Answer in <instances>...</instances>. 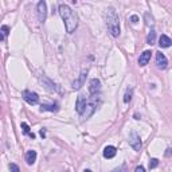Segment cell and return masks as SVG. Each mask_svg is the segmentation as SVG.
<instances>
[{
  "mask_svg": "<svg viewBox=\"0 0 172 172\" xmlns=\"http://www.w3.org/2000/svg\"><path fill=\"white\" fill-rule=\"evenodd\" d=\"M58 11H59V15H61L62 20H63V23H65L66 31H67L69 34L74 32L75 28H77V26H78V18H77L75 12H74L67 4H63V3L59 4Z\"/></svg>",
  "mask_w": 172,
  "mask_h": 172,
  "instance_id": "cell-1",
  "label": "cell"
},
{
  "mask_svg": "<svg viewBox=\"0 0 172 172\" xmlns=\"http://www.w3.org/2000/svg\"><path fill=\"white\" fill-rule=\"evenodd\" d=\"M106 26L112 36L117 38L120 35V19L113 8H109L106 12Z\"/></svg>",
  "mask_w": 172,
  "mask_h": 172,
  "instance_id": "cell-2",
  "label": "cell"
},
{
  "mask_svg": "<svg viewBox=\"0 0 172 172\" xmlns=\"http://www.w3.org/2000/svg\"><path fill=\"white\" fill-rule=\"evenodd\" d=\"M96 97H97V96H93V97H91L90 101H88V105H86L85 112L82 113V118H88V117H90L91 114H93L94 112H96V109H97Z\"/></svg>",
  "mask_w": 172,
  "mask_h": 172,
  "instance_id": "cell-3",
  "label": "cell"
},
{
  "mask_svg": "<svg viewBox=\"0 0 172 172\" xmlns=\"http://www.w3.org/2000/svg\"><path fill=\"white\" fill-rule=\"evenodd\" d=\"M23 98L27 104L30 105H36L39 102V96L34 91H30V90H24L23 91Z\"/></svg>",
  "mask_w": 172,
  "mask_h": 172,
  "instance_id": "cell-4",
  "label": "cell"
},
{
  "mask_svg": "<svg viewBox=\"0 0 172 172\" xmlns=\"http://www.w3.org/2000/svg\"><path fill=\"white\" fill-rule=\"evenodd\" d=\"M129 145L134 151H140V148H141V139H140V136L136 132H132L131 136H129Z\"/></svg>",
  "mask_w": 172,
  "mask_h": 172,
  "instance_id": "cell-5",
  "label": "cell"
},
{
  "mask_svg": "<svg viewBox=\"0 0 172 172\" xmlns=\"http://www.w3.org/2000/svg\"><path fill=\"white\" fill-rule=\"evenodd\" d=\"M100 90H101V82H100V79L93 78L89 82V93L91 96H97L100 93Z\"/></svg>",
  "mask_w": 172,
  "mask_h": 172,
  "instance_id": "cell-6",
  "label": "cell"
},
{
  "mask_svg": "<svg viewBox=\"0 0 172 172\" xmlns=\"http://www.w3.org/2000/svg\"><path fill=\"white\" fill-rule=\"evenodd\" d=\"M46 16H47V5L45 2H39L38 3V19L39 22L43 23L46 20Z\"/></svg>",
  "mask_w": 172,
  "mask_h": 172,
  "instance_id": "cell-7",
  "label": "cell"
},
{
  "mask_svg": "<svg viewBox=\"0 0 172 172\" xmlns=\"http://www.w3.org/2000/svg\"><path fill=\"white\" fill-rule=\"evenodd\" d=\"M156 66L159 69H161V70L168 66L167 58H165V55L161 53V51H157V53H156Z\"/></svg>",
  "mask_w": 172,
  "mask_h": 172,
  "instance_id": "cell-8",
  "label": "cell"
},
{
  "mask_svg": "<svg viewBox=\"0 0 172 172\" xmlns=\"http://www.w3.org/2000/svg\"><path fill=\"white\" fill-rule=\"evenodd\" d=\"M86 105H88V100H86L84 96H79L78 98H77V102H75V110L78 112L81 116H82V113L85 112Z\"/></svg>",
  "mask_w": 172,
  "mask_h": 172,
  "instance_id": "cell-9",
  "label": "cell"
},
{
  "mask_svg": "<svg viewBox=\"0 0 172 172\" xmlns=\"http://www.w3.org/2000/svg\"><path fill=\"white\" fill-rule=\"evenodd\" d=\"M151 55H152V53L149 50H147V51H144V53L140 55V58H139V65L140 66H145V65H148V62L151 61Z\"/></svg>",
  "mask_w": 172,
  "mask_h": 172,
  "instance_id": "cell-10",
  "label": "cell"
},
{
  "mask_svg": "<svg viewBox=\"0 0 172 172\" xmlns=\"http://www.w3.org/2000/svg\"><path fill=\"white\" fill-rule=\"evenodd\" d=\"M117 153V149L113 147V145H108V147H105L104 149V157H106V159H112V157H114Z\"/></svg>",
  "mask_w": 172,
  "mask_h": 172,
  "instance_id": "cell-11",
  "label": "cell"
},
{
  "mask_svg": "<svg viewBox=\"0 0 172 172\" xmlns=\"http://www.w3.org/2000/svg\"><path fill=\"white\" fill-rule=\"evenodd\" d=\"M159 45H160V47L167 48V47H170V46L172 45V41H171L170 36L161 35V36H160V39H159Z\"/></svg>",
  "mask_w": 172,
  "mask_h": 172,
  "instance_id": "cell-12",
  "label": "cell"
},
{
  "mask_svg": "<svg viewBox=\"0 0 172 172\" xmlns=\"http://www.w3.org/2000/svg\"><path fill=\"white\" fill-rule=\"evenodd\" d=\"M86 74H88V71H82L81 75H79V78L77 79V81L73 82V89H79L82 85H84L85 78H86Z\"/></svg>",
  "mask_w": 172,
  "mask_h": 172,
  "instance_id": "cell-13",
  "label": "cell"
},
{
  "mask_svg": "<svg viewBox=\"0 0 172 172\" xmlns=\"http://www.w3.org/2000/svg\"><path fill=\"white\" fill-rule=\"evenodd\" d=\"M26 161L28 165H32L36 161V152L35 151H28L26 153Z\"/></svg>",
  "mask_w": 172,
  "mask_h": 172,
  "instance_id": "cell-14",
  "label": "cell"
},
{
  "mask_svg": "<svg viewBox=\"0 0 172 172\" xmlns=\"http://www.w3.org/2000/svg\"><path fill=\"white\" fill-rule=\"evenodd\" d=\"M41 110L45 112V110H48V112H58L59 110V105L58 104H42L41 105Z\"/></svg>",
  "mask_w": 172,
  "mask_h": 172,
  "instance_id": "cell-15",
  "label": "cell"
},
{
  "mask_svg": "<svg viewBox=\"0 0 172 172\" xmlns=\"http://www.w3.org/2000/svg\"><path fill=\"white\" fill-rule=\"evenodd\" d=\"M155 42H156V32H155L153 30L151 31L149 34H148V38H147V43L149 46H152V45H155Z\"/></svg>",
  "mask_w": 172,
  "mask_h": 172,
  "instance_id": "cell-16",
  "label": "cell"
},
{
  "mask_svg": "<svg viewBox=\"0 0 172 172\" xmlns=\"http://www.w3.org/2000/svg\"><path fill=\"white\" fill-rule=\"evenodd\" d=\"M132 96H133V89L129 88L127 90V93H125V96H124V102H127L128 104V102L132 100Z\"/></svg>",
  "mask_w": 172,
  "mask_h": 172,
  "instance_id": "cell-17",
  "label": "cell"
},
{
  "mask_svg": "<svg viewBox=\"0 0 172 172\" xmlns=\"http://www.w3.org/2000/svg\"><path fill=\"white\" fill-rule=\"evenodd\" d=\"M8 31H10L8 26H3V27H2V36H0V39H2V41H4L5 36L8 35Z\"/></svg>",
  "mask_w": 172,
  "mask_h": 172,
  "instance_id": "cell-18",
  "label": "cell"
},
{
  "mask_svg": "<svg viewBox=\"0 0 172 172\" xmlns=\"http://www.w3.org/2000/svg\"><path fill=\"white\" fill-rule=\"evenodd\" d=\"M157 165H159V160H157V159H151V161H149V168H151V170L156 168Z\"/></svg>",
  "mask_w": 172,
  "mask_h": 172,
  "instance_id": "cell-19",
  "label": "cell"
},
{
  "mask_svg": "<svg viewBox=\"0 0 172 172\" xmlns=\"http://www.w3.org/2000/svg\"><path fill=\"white\" fill-rule=\"evenodd\" d=\"M22 129H23V132H24L26 134H30L31 132H30V127H28L26 122H22Z\"/></svg>",
  "mask_w": 172,
  "mask_h": 172,
  "instance_id": "cell-20",
  "label": "cell"
},
{
  "mask_svg": "<svg viewBox=\"0 0 172 172\" xmlns=\"http://www.w3.org/2000/svg\"><path fill=\"white\" fill-rule=\"evenodd\" d=\"M10 170H11V172H20L19 167L16 164H14V163H11V164H10Z\"/></svg>",
  "mask_w": 172,
  "mask_h": 172,
  "instance_id": "cell-21",
  "label": "cell"
},
{
  "mask_svg": "<svg viewBox=\"0 0 172 172\" xmlns=\"http://www.w3.org/2000/svg\"><path fill=\"white\" fill-rule=\"evenodd\" d=\"M131 20H132V23H137V22H139V16H137V15H132Z\"/></svg>",
  "mask_w": 172,
  "mask_h": 172,
  "instance_id": "cell-22",
  "label": "cell"
},
{
  "mask_svg": "<svg viewBox=\"0 0 172 172\" xmlns=\"http://www.w3.org/2000/svg\"><path fill=\"white\" fill-rule=\"evenodd\" d=\"M134 172H145V170H144V167H143V165H139V167L134 170Z\"/></svg>",
  "mask_w": 172,
  "mask_h": 172,
  "instance_id": "cell-23",
  "label": "cell"
},
{
  "mask_svg": "<svg viewBox=\"0 0 172 172\" xmlns=\"http://www.w3.org/2000/svg\"><path fill=\"white\" fill-rule=\"evenodd\" d=\"M28 136H30L31 139H35V134H34V133H30V134H28Z\"/></svg>",
  "mask_w": 172,
  "mask_h": 172,
  "instance_id": "cell-24",
  "label": "cell"
},
{
  "mask_svg": "<svg viewBox=\"0 0 172 172\" xmlns=\"http://www.w3.org/2000/svg\"><path fill=\"white\" fill-rule=\"evenodd\" d=\"M85 172H91V171H90V170H86V171H85Z\"/></svg>",
  "mask_w": 172,
  "mask_h": 172,
  "instance_id": "cell-25",
  "label": "cell"
}]
</instances>
